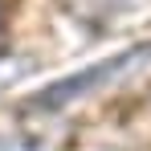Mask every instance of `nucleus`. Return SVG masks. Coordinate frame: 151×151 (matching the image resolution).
<instances>
[{
  "label": "nucleus",
  "mask_w": 151,
  "mask_h": 151,
  "mask_svg": "<svg viewBox=\"0 0 151 151\" xmlns=\"http://www.w3.org/2000/svg\"><path fill=\"white\" fill-rule=\"evenodd\" d=\"M151 65V41L147 45H131V49H119L110 53V57H102L94 65H86V70H78V74H65L49 82V86H41L37 94H33V106H41V110H70L74 102H86L90 94H98L106 86H114L119 78H127L131 70H147Z\"/></svg>",
  "instance_id": "1"
},
{
  "label": "nucleus",
  "mask_w": 151,
  "mask_h": 151,
  "mask_svg": "<svg viewBox=\"0 0 151 151\" xmlns=\"http://www.w3.org/2000/svg\"><path fill=\"white\" fill-rule=\"evenodd\" d=\"M37 57L33 53H21V49H0V94H8V90H17L21 82L37 74Z\"/></svg>",
  "instance_id": "2"
},
{
  "label": "nucleus",
  "mask_w": 151,
  "mask_h": 151,
  "mask_svg": "<svg viewBox=\"0 0 151 151\" xmlns=\"http://www.w3.org/2000/svg\"><path fill=\"white\" fill-rule=\"evenodd\" d=\"M0 151H53L45 135H25V131H0Z\"/></svg>",
  "instance_id": "3"
}]
</instances>
